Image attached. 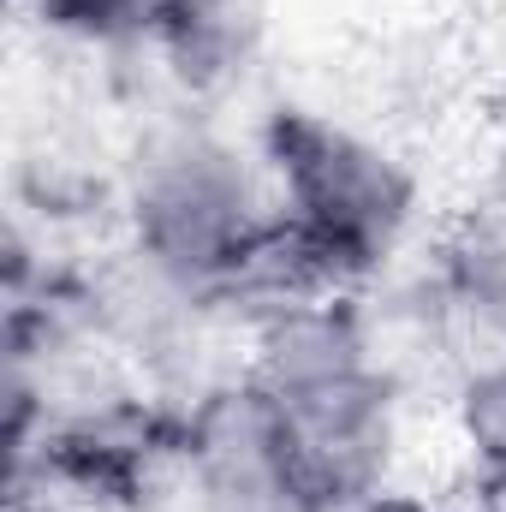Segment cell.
<instances>
[{
  "label": "cell",
  "instance_id": "3",
  "mask_svg": "<svg viewBox=\"0 0 506 512\" xmlns=\"http://www.w3.org/2000/svg\"><path fill=\"white\" fill-rule=\"evenodd\" d=\"M256 155L274 215L346 286L370 292L411 251L423 221V179L399 143L352 126L316 102H274L256 120Z\"/></svg>",
  "mask_w": 506,
  "mask_h": 512
},
{
  "label": "cell",
  "instance_id": "8",
  "mask_svg": "<svg viewBox=\"0 0 506 512\" xmlns=\"http://www.w3.org/2000/svg\"><path fill=\"white\" fill-rule=\"evenodd\" d=\"M48 36L78 48H149L167 0H18Z\"/></svg>",
  "mask_w": 506,
  "mask_h": 512
},
{
  "label": "cell",
  "instance_id": "4",
  "mask_svg": "<svg viewBox=\"0 0 506 512\" xmlns=\"http://www.w3.org/2000/svg\"><path fill=\"white\" fill-rule=\"evenodd\" d=\"M179 477L203 512H310L292 483L274 411L245 370L215 376L185 399Z\"/></svg>",
  "mask_w": 506,
  "mask_h": 512
},
{
  "label": "cell",
  "instance_id": "5",
  "mask_svg": "<svg viewBox=\"0 0 506 512\" xmlns=\"http://www.w3.org/2000/svg\"><path fill=\"white\" fill-rule=\"evenodd\" d=\"M411 322L423 346L435 340L459 358V376L506 352V221L471 209L435 239L423 274L411 280Z\"/></svg>",
  "mask_w": 506,
  "mask_h": 512
},
{
  "label": "cell",
  "instance_id": "1",
  "mask_svg": "<svg viewBox=\"0 0 506 512\" xmlns=\"http://www.w3.org/2000/svg\"><path fill=\"white\" fill-rule=\"evenodd\" d=\"M245 376L262 387L292 483L310 512H358L393 489L405 441V370L387 358L370 292L304 304L251 334Z\"/></svg>",
  "mask_w": 506,
  "mask_h": 512
},
{
  "label": "cell",
  "instance_id": "9",
  "mask_svg": "<svg viewBox=\"0 0 506 512\" xmlns=\"http://www.w3.org/2000/svg\"><path fill=\"white\" fill-rule=\"evenodd\" d=\"M358 512H447V507H441V501H429V495H417V489H399V483H393V489L370 495Z\"/></svg>",
  "mask_w": 506,
  "mask_h": 512
},
{
  "label": "cell",
  "instance_id": "2",
  "mask_svg": "<svg viewBox=\"0 0 506 512\" xmlns=\"http://www.w3.org/2000/svg\"><path fill=\"white\" fill-rule=\"evenodd\" d=\"M114 215L131 268L209 316L215 292L274 227V191L256 137L239 143L209 120L149 131L120 167Z\"/></svg>",
  "mask_w": 506,
  "mask_h": 512
},
{
  "label": "cell",
  "instance_id": "7",
  "mask_svg": "<svg viewBox=\"0 0 506 512\" xmlns=\"http://www.w3.org/2000/svg\"><path fill=\"white\" fill-rule=\"evenodd\" d=\"M453 435L471 465V489L506 483V352L471 364L453 387Z\"/></svg>",
  "mask_w": 506,
  "mask_h": 512
},
{
  "label": "cell",
  "instance_id": "10",
  "mask_svg": "<svg viewBox=\"0 0 506 512\" xmlns=\"http://www.w3.org/2000/svg\"><path fill=\"white\" fill-rule=\"evenodd\" d=\"M12 512H54V507H42V501H12Z\"/></svg>",
  "mask_w": 506,
  "mask_h": 512
},
{
  "label": "cell",
  "instance_id": "6",
  "mask_svg": "<svg viewBox=\"0 0 506 512\" xmlns=\"http://www.w3.org/2000/svg\"><path fill=\"white\" fill-rule=\"evenodd\" d=\"M268 48V0H167L149 48L185 102H221L245 90Z\"/></svg>",
  "mask_w": 506,
  "mask_h": 512
}]
</instances>
